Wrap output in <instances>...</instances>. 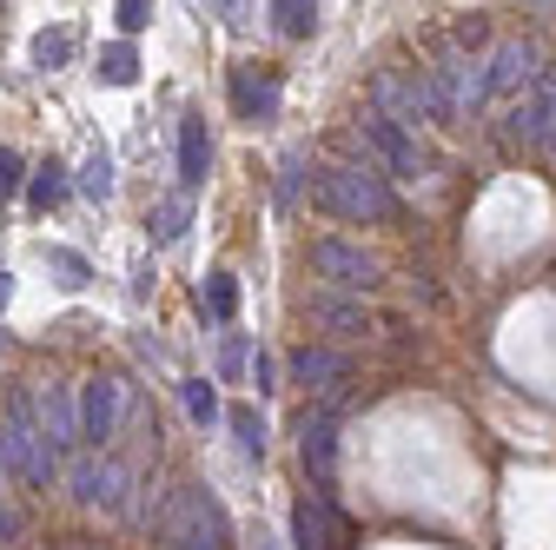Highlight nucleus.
<instances>
[{"mask_svg": "<svg viewBox=\"0 0 556 550\" xmlns=\"http://www.w3.org/2000/svg\"><path fill=\"white\" fill-rule=\"evenodd\" d=\"M27 179H21V153L14 147H0V199H14Z\"/></svg>", "mask_w": 556, "mask_h": 550, "instance_id": "nucleus-29", "label": "nucleus"}, {"mask_svg": "<svg viewBox=\"0 0 556 550\" xmlns=\"http://www.w3.org/2000/svg\"><path fill=\"white\" fill-rule=\"evenodd\" d=\"M66 199V179H60V166H40L34 179H27V205H40V213H47V205H60Z\"/></svg>", "mask_w": 556, "mask_h": 550, "instance_id": "nucleus-21", "label": "nucleus"}, {"mask_svg": "<svg viewBox=\"0 0 556 550\" xmlns=\"http://www.w3.org/2000/svg\"><path fill=\"white\" fill-rule=\"evenodd\" d=\"M160 530L179 550H232V517H226V504L205 485H179L173 504H166V517H160Z\"/></svg>", "mask_w": 556, "mask_h": 550, "instance_id": "nucleus-2", "label": "nucleus"}, {"mask_svg": "<svg viewBox=\"0 0 556 550\" xmlns=\"http://www.w3.org/2000/svg\"><path fill=\"white\" fill-rule=\"evenodd\" d=\"M40 438L53 445V451H66V445H80V404H74V391L66 385H40Z\"/></svg>", "mask_w": 556, "mask_h": 550, "instance_id": "nucleus-10", "label": "nucleus"}, {"mask_svg": "<svg viewBox=\"0 0 556 550\" xmlns=\"http://www.w3.org/2000/svg\"><path fill=\"white\" fill-rule=\"evenodd\" d=\"M113 432H119V385L113 378H93L80 391V438L87 445H106Z\"/></svg>", "mask_w": 556, "mask_h": 550, "instance_id": "nucleus-12", "label": "nucleus"}, {"mask_svg": "<svg viewBox=\"0 0 556 550\" xmlns=\"http://www.w3.org/2000/svg\"><path fill=\"white\" fill-rule=\"evenodd\" d=\"M232 432H239V451L245 458H265V418L252 404H232Z\"/></svg>", "mask_w": 556, "mask_h": 550, "instance_id": "nucleus-19", "label": "nucleus"}, {"mask_svg": "<svg viewBox=\"0 0 556 550\" xmlns=\"http://www.w3.org/2000/svg\"><path fill=\"white\" fill-rule=\"evenodd\" d=\"M318 318L338 325V332H365V312H358V305H344V299H318Z\"/></svg>", "mask_w": 556, "mask_h": 550, "instance_id": "nucleus-26", "label": "nucleus"}, {"mask_svg": "<svg viewBox=\"0 0 556 550\" xmlns=\"http://www.w3.org/2000/svg\"><path fill=\"white\" fill-rule=\"evenodd\" d=\"M358 133H365V147L384 160V173H397V179H417V173H425V160H417V140H410V126H397V120H384V113H365V120H358Z\"/></svg>", "mask_w": 556, "mask_h": 550, "instance_id": "nucleus-5", "label": "nucleus"}, {"mask_svg": "<svg viewBox=\"0 0 556 550\" xmlns=\"http://www.w3.org/2000/svg\"><path fill=\"white\" fill-rule=\"evenodd\" d=\"M14 530H21V517H14V511H8V504H0V543H8V537H14Z\"/></svg>", "mask_w": 556, "mask_h": 550, "instance_id": "nucleus-31", "label": "nucleus"}, {"mask_svg": "<svg viewBox=\"0 0 556 550\" xmlns=\"http://www.w3.org/2000/svg\"><path fill=\"white\" fill-rule=\"evenodd\" d=\"M132 74H139L132 47H106V53H100V80H113V87H132Z\"/></svg>", "mask_w": 556, "mask_h": 550, "instance_id": "nucleus-23", "label": "nucleus"}, {"mask_svg": "<svg viewBox=\"0 0 556 550\" xmlns=\"http://www.w3.org/2000/svg\"><path fill=\"white\" fill-rule=\"evenodd\" d=\"M0 346H8V338H0Z\"/></svg>", "mask_w": 556, "mask_h": 550, "instance_id": "nucleus-33", "label": "nucleus"}, {"mask_svg": "<svg viewBox=\"0 0 556 550\" xmlns=\"http://www.w3.org/2000/svg\"><path fill=\"white\" fill-rule=\"evenodd\" d=\"M292 378H299V385H312V391H325V398H338L344 385H352V365H344V352L305 346V352H292Z\"/></svg>", "mask_w": 556, "mask_h": 550, "instance_id": "nucleus-13", "label": "nucleus"}, {"mask_svg": "<svg viewBox=\"0 0 556 550\" xmlns=\"http://www.w3.org/2000/svg\"><path fill=\"white\" fill-rule=\"evenodd\" d=\"M425 74V100H431V120H464L491 100V66L483 60H464V53H438L431 66H417Z\"/></svg>", "mask_w": 556, "mask_h": 550, "instance_id": "nucleus-1", "label": "nucleus"}, {"mask_svg": "<svg viewBox=\"0 0 556 550\" xmlns=\"http://www.w3.org/2000/svg\"><path fill=\"white\" fill-rule=\"evenodd\" d=\"M510 133H517L523 147H556V74H543V80L517 100Z\"/></svg>", "mask_w": 556, "mask_h": 550, "instance_id": "nucleus-7", "label": "nucleus"}, {"mask_svg": "<svg viewBox=\"0 0 556 550\" xmlns=\"http://www.w3.org/2000/svg\"><path fill=\"white\" fill-rule=\"evenodd\" d=\"M483 66H491V93H530V87L543 80V74H536V47H530V40H504Z\"/></svg>", "mask_w": 556, "mask_h": 550, "instance_id": "nucleus-11", "label": "nucleus"}, {"mask_svg": "<svg viewBox=\"0 0 556 550\" xmlns=\"http://www.w3.org/2000/svg\"><path fill=\"white\" fill-rule=\"evenodd\" d=\"M186 220H192V205H186V192H179V199H166L160 213H153V239H160V246H173V239L186 233Z\"/></svg>", "mask_w": 556, "mask_h": 550, "instance_id": "nucleus-20", "label": "nucleus"}, {"mask_svg": "<svg viewBox=\"0 0 556 550\" xmlns=\"http://www.w3.org/2000/svg\"><path fill=\"white\" fill-rule=\"evenodd\" d=\"M74 498L80 504H100V511H119L126 504V471L113 458H80L74 464Z\"/></svg>", "mask_w": 556, "mask_h": 550, "instance_id": "nucleus-9", "label": "nucleus"}, {"mask_svg": "<svg viewBox=\"0 0 556 550\" xmlns=\"http://www.w3.org/2000/svg\"><path fill=\"white\" fill-rule=\"evenodd\" d=\"M0 458H8V471L21 477V485H47V477H53V445H47L40 425H34V398H14V404H8Z\"/></svg>", "mask_w": 556, "mask_h": 550, "instance_id": "nucleus-4", "label": "nucleus"}, {"mask_svg": "<svg viewBox=\"0 0 556 550\" xmlns=\"http://www.w3.org/2000/svg\"><path fill=\"white\" fill-rule=\"evenodd\" d=\"M199 305L226 325V318L239 312V286H232V272H213V279H205V292H199Z\"/></svg>", "mask_w": 556, "mask_h": 550, "instance_id": "nucleus-18", "label": "nucleus"}, {"mask_svg": "<svg viewBox=\"0 0 556 550\" xmlns=\"http://www.w3.org/2000/svg\"><path fill=\"white\" fill-rule=\"evenodd\" d=\"M205 166H213V140H205V120L186 113L179 120V186H205Z\"/></svg>", "mask_w": 556, "mask_h": 550, "instance_id": "nucleus-15", "label": "nucleus"}, {"mask_svg": "<svg viewBox=\"0 0 556 550\" xmlns=\"http://www.w3.org/2000/svg\"><path fill=\"white\" fill-rule=\"evenodd\" d=\"M318 205L338 213V220H391L397 213L384 173H371V166H331V173H318Z\"/></svg>", "mask_w": 556, "mask_h": 550, "instance_id": "nucleus-3", "label": "nucleus"}, {"mask_svg": "<svg viewBox=\"0 0 556 550\" xmlns=\"http://www.w3.org/2000/svg\"><path fill=\"white\" fill-rule=\"evenodd\" d=\"M299 458H305V471L318 477V485H331V464H338V425H331V411H318V418H305Z\"/></svg>", "mask_w": 556, "mask_h": 550, "instance_id": "nucleus-14", "label": "nucleus"}, {"mask_svg": "<svg viewBox=\"0 0 556 550\" xmlns=\"http://www.w3.org/2000/svg\"><path fill=\"white\" fill-rule=\"evenodd\" d=\"M119 34H147V21H153V8H147V0H119Z\"/></svg>", "mask_w": 556, "mask_h": 550, "instance_id": "nucleus-28", "label": "nucleus"}, {"mask_svg": "<svg viewBox=\"0 0 556 550\" xmlns=\"http://www.w3.org/2000/svg\"><path fill=\"white\" fill-rule=\"evenodd\" d=\"M271 27L286 34V40H305V34L318 27V8H312V0H278V8H271Z\"/></svg>", "mask_w": 556, "mask_h": 550, "instance_id": "nucleus-17", "label": "nucleus"}, {"mask_svg": "<svg viewBox=\"0 0 556 550\" xmlns=\"http://www.w3.org/2000/svg\"><path fill=\"white\" fill-rule=\"evenodd\" d=\"M232 107H239V120H271L278 113V80L232 74Z\"/></svg>", "mask_w": 556, "mask_h": 550, "instance_id": "nucleus-16", "label": "nucleus"}, {"mask_svg": "<svg viewBox=\"0 0 556 550\" xmlns=\"http://www.w3.org/2000/svg\"><path fill=\"white\" fill-rule=\"evenodd\" d=\"M179 398H186V411H192L199 425H213V418H219V398H213V385H205V378H186Z\"/></svg>", "mask_w": 556, "mask_h": 550, "instance_id": "nucleus-22", "label": "nucleus"}, {"mask_svg": "<svg viewBox=\"0 0 556 550\" xmlns=\"http://www.w3.org/2000/svg\"><path fill=\"white\" fill-rule=\"evenodd\" d=\"M80 192H87V199H106V192H113V160H106V153H87V166H80Z\"/></svg>", "mask_w": 556, "mask_h": 550, "instance_id": "nucleus-24", "label": "nucleus"}, {"mask_svg": "<svg viewBox=\"0 0 556 550\" xmlns=\"http://www.w3.org/2000/svg\"><path fill=\"white\" fill-rule=\"evenodd\" d=\"M34 60H40V66H66V60H74V34H66V27L40 34V40H34Z\"/></svg>", "mask_w": 556, "mask_h": 550, "instance_id": "nucleus-25", "label": "nucleus"}, {"mask_svg": "<svg viewBox=\"0 0 556 550\" xmlns=\"http://www.w3.org/2000/svg\"><path fill=\"white\" fill-rule=\"evenodd\" d=\"M312 265L325 272L331 286H352V292H371L378 286V259L365 246H344V239H318L312 246Z\"/></svg>", "mask_w": 556, "mask_h": 550, "instance_id": "nucleus-6", "label": "nucleus"}, {"mask_svg": "<svg viewBox=\"0 0 556 550\" xmlns=\"http://www.w3.org/2000/svg\"><path fill=\"white\" fill-rule=\"evenodd\" d=\"M239 365H245V338H239V332H226V346H219V372H226V378H239Z\"/></svg>", "mask_w": 556, "mask_h": 550, "instance_id": "nucleus-30", "label": "nucleus"}, {"mask_svg": "<svg viewBox=\"0 0 556 550\" xmlns=\"http://www.w3.org/2000/svg\"><path fill=\"white\" fill-rule=\"evenodd\" d=\"M371 113H384V120H397V126H417V120H431V100H425V74H410V80H397V74H378V80H371Z\"/></svg>", "mask_w": 556, "mask_h": 550, "instance_id": "nucleus-8", "label": "nucleus"}, {"mask_svg": "<svg viewBox=\"0 0 556 550\" xmlns=\"http://www.w3.org/2000/svg\"><path fill=\"white\" fill-rule=\"evenodd\" d=\"M47 265L60 272V286H87V259H80V252H66V246H53V252H47Z\"/></svg>", "mask_w": 556, "mask_h": 550, "instance_id": "nucleus-27", "label": "nucleus"}, {"mask_svg": "<svg viewBox=\"0 0 556 550\" xmlns=\"http://www.w3.org/2000/svg\"><path fill=\"white\" fill-rule=\"evenodd\" d=\"M8 299H14V272H0V312H8Z\"/></svg>", "mask_w": 556, "mask_h": 550, "instance_id": "nucleus-32", "label": "nucleus"}]
</instances>
